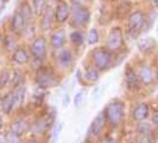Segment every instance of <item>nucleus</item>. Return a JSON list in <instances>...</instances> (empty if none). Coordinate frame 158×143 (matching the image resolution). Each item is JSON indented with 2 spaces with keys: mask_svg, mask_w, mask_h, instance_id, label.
<instances>
[{
  "mask_svg": "<svg viewBox=\"0 0 158 143\" xmlns=\"http://www.w3.org/2000/svg\"><path fill=\"white\" fill-rule=\"evenodd\" d=\"M70 20L71 25L75 27L87 26L90 21V11L83 4L74 2L70 8Z\"/></svg>",
  "mask_w": 158,
  "mask_h": 143,
  "instance_id": "f257e3e1",
  "label": "nucleus"
},
{
  "mask_svg": "<svg viewBox=\"0 0 158 143\" xmlns=\"http://www.w3.org/2000/svg\"><path fill=\"white\" fill-rule=\"evenodd\" d=\"M103 114L108 123H111L112 126H118L124 117V103L118 99L112 101L105 108Z\"/></svg>",
  "mask_w": 158,
  "mask_h": 143,
  "instance_id": "f03ea898",
  "label": "nucleus"
},
{
  "mask_svg": "<svg viewBox=\"0 0 158 143\" xmlns=\"http://www.w3.org/2000/svg\"><path fill=\"white\" fill-rule=\"evenodd\" d=\"M92 59H93L95 68L100 71H103V70H107L111 66L112 62H113V55H112L111 50L99 48H95L93 51Z\"/></svg>",
  "mask_w": 158,
  "mask_h": 143,
  "instance_id": "7ed1b4c3",
  "label": "nucleus"
},
{
  "mask_svg": "<svg viewBox=\"0 0 158 143\" xmlns=\"http://www.w3.org/2000/svg\"><path fill=\"white\" fill-rule=\"evenodd\" d=\"M36 83L43 89L56 87L58 84V79L55 75L48 69H38L36 75Z\"/></svg>",
  "mask_w": 158,
  "mask_h": 143,
  "instance_id": "20e7f679",
  "label": "nucleus"
},
{
  "mask_svg": "<svg viewBox=\"0 0 158 143\" xmlns=\"http://www.w3.org/2000/svg\"><path fill=\"white\" fill-rule=\"evenodd\" d=\"M146 24V17L142 11H135L128 18V29L132 33L138 34ZM131 33V34H132Z\"/></svg>",
  "mask_w": 158,
  "mask_h": 143,
  "instance_id": "39448f33",
  "label": "nucleus"
},
{
  "mask_svg": "<svg viewBox=\"0 0 158 143\" xmlns=\"http://www.w3.org/2000/svg\"><path fill=\"white\" fill-rule=\"evenodd\" d=\"M124 36L120 27H113L107 37V48L111 51H117L123 46Z\"/></svg>",
  "mask_w": 158,
  "mask_h": 143,
  "instance_id": "423d86ee",
  "label": "nucleus"
},
{
  "mask_svg": "<svg viewBox=\"0 0 158 143\" xmlns=\"http://www.w3.org/2000/svg\"><path fill=\"white\" fill-rule=\"evenodd\" d=\"M30 51L35 58H37L40 60H44L47 57V40H45V38L37 37L32 41Z\"/></svg>",
  "mask_w": 158,
  "mask_h": 143,
  "instance_id": "0eeeda50",
  "label": "nucleus"
},
{
  "mask_svg": "<svg viewBox=\"0 0 158 143\" xmlns=\"http://www.w3.org/2000/svg\"><path fill=\"white\" fill-rule=\"evenodd\" d=\"M70 18V7L65 1H60L54 11V19L58 24H63Z\"/></svg>",
  "mask_w": 158,
  "mask_h": 143,
  "instance_id": "6e6552de",
  "label": "nucleus"
},
{
  "mask_svg": "<svg viewBox=\"0 0 158 143\" xmlns=\"http://www.w3.org/2000/svg\"><path fill=\"white\" fill-rule=\"evenodd\" d=\"M105 124H106V117H105V114L103 111L99 112L95 118L93 119L92 124H90V128H89V133L93 136H98L101 134V131L105 128Z\"/></svg>",
  "mask_w": 158,
  "mask_h": 143,
  "instance_id": "1a4fd4ad",
  "label": "nucleus"
},
{
  "mask_svg": "<svg viewBox=\"0 0 158 143\" xmlns=\"http://www.w3.org/2000/svg\"><path fill=\"white\" fill-rule=\"evenodd\" d=\"M11 30L13 32H16V33H19V32L23 31V29L25 27V20H24V17L22 16V13H20V11H18V12H15L13 13V16L11 18Z\"/></svg>",
  "mask_w": 158,
  "mask_h": 143,
  "instance_id": "9d476101",
  "label": "nucleus"
},
{
  "mask_svg": "<svg viewBox=\"0 0 158 143\" xmlns=\"http://www.w3.org/2000/svg\"><path fill=\"white\" fill-rule=\"evenodd\" d=\"M1 109L5 114H11L13 108L16 106V103H15V95H13V91L8 92L5 95V97L1 99Z\"/></svg>",
  "mask_w": 158,
  "mask_h": 143,
  "instance_id": "9b49d317",
  "label": "nucleus"
},
{
  "mask_svg": "<svg viewBox=\"0 0 158 143\" xmlns=\"http://www.w3.org/2000/svg\"><path fill=\"white\" fill-rule=\"evenodd\" d=\"M149 116V105L146 103L138 104L133 110V119L138 122H143Z\"/></svg>",
  "mask_w": 158,
  "mask_h": 143,
  "instance_id": "f8f14e48",
  "label": "nucleus"
},
{
  "mask_svg": "<svg viewBox=\"0 0 158 143\" xmlns=\"http://www.w3.org/2000/svg\"><path fill=\"white\" fill-rule=\"evenodd\" d=\"M65 43V36H64V32L62 30H58V31L54 32L51 34V38H50V44L51 46L56 50L58 48H62Z\"/></svg>",
  "mask_w": 158,
  "mask_h": 143,
  "instance_id": "ddd939ff",
  "label": "nucleus"
},
{
  "mask_svg": "<svg viewBox=\"0 0 158 143\" xmlns=\"http://www.w3.org/2000/svg\"><path fill=\"white\" fill-rule=\"evenodd\" d=\"M27 129H29V126L24 119H17V121L11 123L10 131H12L13 134H16L18 136H22L27 131Z\"/></svg>",
  "mask_w": 158,
  "mask_h": 143,
  "instance_id": "4468645a",
  "label": "nucleus"
},
{
  "mask_svg": "<svg viewBox=\"0 0 158 143\" xmlns=\"http://www.w3.org/2000/svg\"><path fill=\"white\" fill-rule=\"evenodd\" d=\"M52 119H54L52 118V116H48L47 119L40 118L38 121H36L35 124L32 126L33 133H36V134H42V133H44V131L48 129V127L50 126V123L52 122Z\"/></svg>",
  "mask_w": 158,
  "mask_h": 143,
  "instance_id": "2eb2a0df",
  "label": "nucleus"
},
{
  "mask_svg": "<svg viewBox=\"0 0 158 143\" xmlns=\"http://www.w3.org/2000/svg\"><path fill=\"white\" fill-rule=\"evenodd\" d=\"M153 79V73L149 65H142L139 69V80L144 84H150Z\"/></svg>",
  "mask_w": 158,
  "mask_h": 143,
  "instance_id": "dca6fc26",
  "label": "nucleus"
},
{
  "mask_svg": "<svg viewBox=\"0 0 158 143\" xmlns=\"http://www.w3.org/2000/svg\"><path fill=\"white\" fill-rule=\"evenodd\" d=\"M156 48V40L151 37H144L138 41V48L142 52H149Z\"/></svg>",
  "mask_w": 158,
  "mask_h": 143,
  "instance_id": "f3484780",
  "label": "nucleus"
},
{
  "mask_svg": "<svg viewBox=\"0 0 158 143\" xmlns=\"http://www.w3.org/2000/svg\"><path fill=\"white\" fill-rule=\"evenodd\" d=\"M12 59L18 65H24L29 62V55L23 48H18L15 50V52L12 55Z\"/></svg>",
  "mask_w": 158,
  "mask_h": 143,
  "instance_id": "a211bd4d",
  "label": "nucleus"
},
{
  "mask_svg": "<svg viewBox=\"0 0 158 143\" xmlns=\"http://www.w3.org/2000/svg\"><path fill=\"white\" fill-rule=\"evenodd\" d=\"M57 59H58V63L61 64L62 66H69L71 63H73V55L69 50H62L61 52H58V56H57Z\"/></svg>",
  "mask_w": 158,
  "mask_h": 143,
  "instance_id": "6ab92c4d",
  "label": "nucleus"
},
{
  "mask_svg": "<svg viewBox=\"0 0 158 143\" xmlns=\"http://www.w3.org/2000/svg\"><path fill=\"white\" fill-rule=\"evenodd\" d=\"M42 16H43L42 17V21H40L42 30H43V31H48V30H50L51 26H52V19H54V17L51 14V11H50V10H45Z\"/></svg>",
  "mask_w": 158,
  "mask_h": 143,
  "instance_id": "aec40b11",
  "label": "nucleus"
},
{
  "mask_svg": "<svg viewBox=\"0 0 158 143\" xmlns=\"http://www.w3.org/2000/svg\"><path fill=\"white\" fill-rule=\"evenodd\" d=\"M20 13H22V16L24 17V20H25L26 24H29V23L31 21L32 16L35 14V13H33V10H32V6L27 1L23 2L22 7H20Z\"/></svg>",
  "mask_w": 158,
  "mask_h": 143,
  "instance_id": "412c9836",
  "label": "nucleus"
},
{
  "mask_svg": "<svg viewBox=\"0 0 158 143\" xmlns=\"http://www.w3.org/2000/svg\"><path fill=\"white\" fill-rule=\"evenodd\" d=\"M125 78H126V84L130 89H135L138 87V77L135 76V73L133 72V70H130L128 68L126 69V73H125Z\"/></svg>",
  "mask_w": 158,
  "mask_h": 143,
  "instance_id": "4be33fe9",
  "label": "nucleus"
},
{
  "mask_svg": "<svg viewBox=\"0 0 158 143\" xmlns=\"http://www.w3.org/2000/svg\"><path fill=\"white\" fill-rule=\"evenodd\" d=\"M32 10L35 16H42L47 10V0H32Z\"/></svg>",
  "mask_w": 158,
  "mask_h": 143,
  "instance_id": "5701e85b",
  "label": "nucleus"
},
{
  "mask_svg": "<svg viewBox=\"0 0 158 143\" xmlns=\"http://www.w3.org/2000/svg\"><path fill=\"white\" fill-rule=\"evenodd\" d=\"M85 76H86V79L89 82H96V80L100 78V73L98 71V69L95 66H86V70H85Z\"/></svg>",
  "mask_w": 158,
  "mask_h": 143,
  "instance_id": "b1692460",
  "label": "nucleus"
},
{
  "mask_svg": "<svg viewBox=\"0 0 158 143\" xmlns=\"http://www.w3.org/2000/svg\"><path fill=\"white\" fill-rule=\"evenodd\" d=\"M13 95H15V103H16V105L20 106L24 103V99H25V87H18L17 90L13 91Z\"/></svg>",
  "mask_w": 158,
  "mask_h": 143,
  "instance_id": "393cba45",
  "label": "nucleus"
},
{
  "mask_svg": "<svg viewBox=\"0 0 158 143\" xmlns=\"http://www.w3.org/2000/svg\"><path fill=\"white\" fill-rule=\"evenodd\" d=\"M83 40H85V37H83V33L81 31H74L70 33V41L75 46L82 45Z\"/></svg>",
  "mask_w": 158,
  "mask_h": 143,
  "instance_id": "a878e982",
  "label": "nucleus"
},
{
  "mask_svg": "<svg viewBox=\"0 0 158 143\" xmlns=\"http://www.w3.org/2000/svg\"><path fill=\"white\" fill-rule=\"evenodd\" d=\"M24 79V76L20 70H15V71L11 73V80H12V85L15 87H20L22 82Z\"/></svg>",
  "mask_w": 158,
  "mask_h": 143,
  "instance_id": "bb28decb",
  "label": "nucleus"
},
{
  "mask_svg": "<svg viewBox=\"0 0 158 143\" xmlns=\"http://www.w3.org/2000/svg\"><path fill=\"white\" fill-rule=\"evenodd\" d=\"M99 39H100V36H99V32L96 29H92L90 31L88 32L87 36V43L89 45H95L99 43Z\"/></svg>",
  "mask_w": 158,
  "mask_h": 143,
  "instance_id": "cd10ccee",
  "label": "nucleus"
},
{
  "mask_svg": "<svg viewBox=\"0 0 158 143\" xmlns=\"http://www.w3.org/2000/svg\"><path fill=\"white\" fill-rule=\"evenodd\" d=\"M10 80H11V73L7 70H4L0 73V87H6Z\"/></svg>",
  "mask_w": 158,
  "mask_h": 143,
  "instance_id": "c85d7f7f",
  "label": "nucleus"
},
{
  "mask_svg": "<svg viewBox=\"0 0 158 143\" xmlns=\"http://www.w3.org/2000/svg\"><path fill=\"white\" fill-rule=\"evenodd\" d=\"M83 96H85L83 91H79V92L75 95V97H74V104H75L76 108L81 106V104L83 102Z\"/></svg>",
  "mask_w": 158,
  "mask_h": 143,
  "instance_id": "c756f323",
  "label": "nucleus"
},
{
  "mask_svg": "<svg viewBox=\"0 0 158 143\" xmlns=\"http://www.w3.org/2000/svg\"><path fill=\"white\" fill-rule=\"evenodd\" d=\"M6 136H7L8 143H20V136L13 134L12 131H10L8 134H6Z\"/></svg>",
  "mask_w": 158,
  "mask_h": 143,
  "instance_id": "7c9ffc66",
  "label": "nucleus"
},
{
  "mask_svg": "<svg viewBox=\"0 0 158 143\" xmlns=\"http://www.w3.org/2000/svg\"><path fill=\"white\" fill-rule=\"evenodd\" d=\"M139 133H142L143 135L145 136V134H148L149 131H150V129H149V124H146V123H142V124H139Z\"/></svg>",
  "mask_w": 158,
  "mask_h": 143,
  "instance_id": "2f4dec72",
  "label": "nucleus"
},
{
  "mask_svg": "<svg viewBox=\"0 0 158 143\" xmlns=\"http://www.w3.org/2000/svg\"><path fill=\"white\" fill-rule=\"evenodd\" d=\"M152 123L155 126H158V111H156L152 115Z\"/></svg>",
  "mask_w": 158,
  "mask_h": 143,
  "instance_id": "473e14b6",
  "label": "nucleus"
},
{
  "mask_svg": "<svg viewBox=\"0 0 158 143\" xmlns=\"http://www.w3.org/2000/svg\"><path fill=\"white\" fill-rule=\"evenodd\" d=\"M0 143H8L7 136L5 134H0Z\"/></svg>",
  "mask_w": 158,
  "mask_h": 143,
  "instance_id": "72a5a7b5",
  "label": "nucleus"
},
{
  "mask_svg": "<svg viewBox=\"0 0 158 143\" xmlns=\"http://www.w3.org/2000/svg\"><path fill=\"white\" fill-rule=\"evenodd\" d=\"M139 143H151L150 140L146 137V136H143L142 138H140V141H139Z\"/></svg>",
  "mask_w": 158,
  "mask_h": 143,
  "instance_id": "f704fd0d",
  "label": "nucleus"
},
{
  "mask_svg": "<svg viewBox=\"0 0 158 143\" xmlns=\"http://www.w3.org/2000/svg\"><path fill=\"white\" fill-rule=\"evenodd\" d=\"M69 103V95H65L63 97V105H68Z\"/></svg>",
  "mask_w": 158,
  "mask_h": 143,
  "instance_id": "c9c22d12",
  "label": "nucleus"
},
{
  "mask_svg": "<svg viewBox=\"0 0 158 143\" xmlns=\"http://www.w3.org/2000/svg\"><path fill=\"white\" fill-rule=\"evenodd\" d=\"M150 1L152 2V5L158 10V0H150Z\"/></svg>",
  "mask_w": 158,
  "mask_h": 143,
  "instance_id": "e433bc0d",
  "label": "nucleus"
},
{
  "mask_svg": "<svg viewBox=\"0 0 158 143\" xmlns=\"http://www.w3.org/2000/svg\"><path fill=\"white\" fill-rule=\"evenodd\" d=\"M5 6V0H0V10Z\"/></svg>",
  "mask_w": 158,
  "mask_h": 143,
  "instance_id": "4c0bfd02",
  "label": "nucleus"
},
{
  "mask_svg": "<svg viewBox=\"0 0 158 143\" xmlns=\"http://www.w3.org/2000/svg\"><path fill=\"white\" fill-rule=\"evenodd\" d=\"M73 1H74V2H77V4H83L86 0H73Z\"/></svg>",
  "mask_w": 158,
  "mask_h": 143,
  "instance_id": "58836bf2",
  "label": "nucleus"
},
{
  "mask_svg": "<svg viewBox=\"0 0 158 143\" xmlns=\"http://www.w3.org/2000/svg\"><path fill=\"white\" fill-rule=\"evenodd\" d=\"M2 128V117H1V115H0V129Z\"/></svg>",
  "mask_w": 158,
  "mask_h": 143,
  "instance_id": "ea45409f",
  "label": "nucleus"
},
{
  "mask_svg": "<svg viewBox=\"0 0 158 143\" xmlns=\"http://www.w3.org/2000/svg\"><path fill=\"white\" fill-rule=\"evenodd\" d=\"M27 143H40V142H38V141H33V140H32V141H29Z\"/></svg>",
  "mask_w": 158,
  "mask_h": 143,
  "instance_id": "a19ab883",
  "label": "nucleus"
},
{
  "mask_svg": "<svg viewBox=\"0 0 158 143\" xmlns=\"http://www.w3.org/2000/svg\"><path fill=\"white\" fill-rule=\"evenodd\" d=\"M0 104H1V95H0Z\"/></svg>",
  "mask_w": 158,
  "mask_h": 143,
  "instance_id": "79ce46f5",
  "label": "nucleus"
},
{
  "mask_svg": "<svg viewBox=\"0 0 158 143\" xmlns=\"http://www.w3.org/2000/svg\"><path fill=\"white\" fill-rule=\"evenodd\" d=\"M81 143H88V142H81Z\"/></svg>",
  "mask_w": 158,
  "mask_h": 143,
  "instance_id": "37998d69",
  "label": "nucleus"
},
{
  "mask_svg": "<svg viewBox=\"0 0 158 143\" xmlns=\"http://www.w3.org/2000/svg\"><path fill=\"white\" fill-rule=\"evenodd\" d=\"M0 43H1V38H0Z\"/></svg>",
  "mask_w": 158,
  "mask_h": 143,
  "instance_id": "c03bdc74",
  "label": "nucleus"
}]
</instances>
